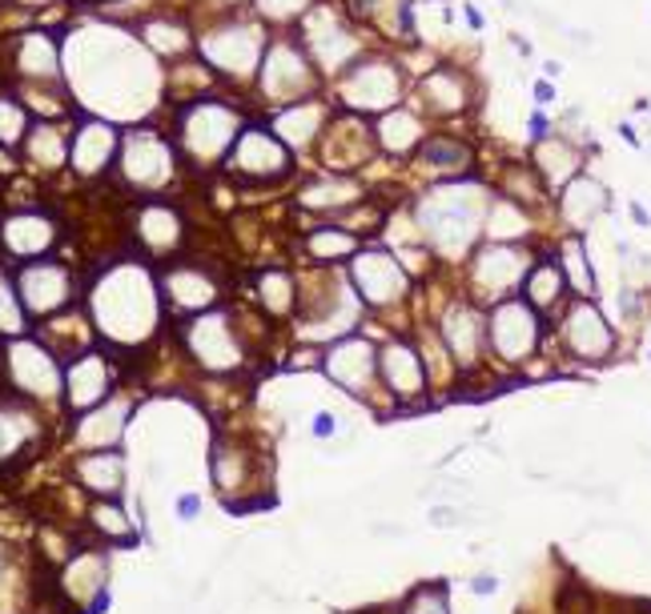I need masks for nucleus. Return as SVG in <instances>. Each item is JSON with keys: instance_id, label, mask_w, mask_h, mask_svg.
Segmentation results:
<instances>
[{"instance_id": "f257e3e1", "label": "nucleus", "mask_w": 651, "mask_h": 614, "mask_svg": "<svg viewBox=\"0 0 651 614\" xmlns=\"http://www.w3.org/2000/svg\"><path fill=\"white\" fill-rule=\"evenodd\" d=\"M491 338H495V350L511 362L519 357H527L539 342V318H535V309L523 306V302H503V306L491 314Z\"/></svg>"}, {"instance_id": "f03ea898", "label": "nucleus", "mask_w": 651, "mask_h": 614, "mask_svg": "<svg viewBox=\"0 0 651 614\" xmlns=\"http://www.w3.org/2000/svg\"><path fill=\"white\" fill-rule=\"evenodd\" d=\"M563 333H567V345H571L579 357H588V362H600V357L612 354V330H607V321H603L600 309L588 306V302H576V306L567 309Z\"/></svg>"}, {"instance_id": "7ed1b4c3", "label": "nucleus", "mask_w": 651, "mask_h": 614, "mask_svg": "<svg viewBox=\"0 0 651 614\" xmlns=\"http://www.w3.org/2000/svg\"><path fill=\"white\" fill-rule=\"evenodd\" d=\"M69 294H73V285L57 265H33L21 273V297L33 314H57L69 302Z\"/></svg>"}, {"instance_id": "20e7f679", "label": "nucleus", "mask_w": 651, "mask_h": 614, "mask_svg": "<svg viewBox=\"0 0 651 614\" xmlns=\"http://www.w3.org/2000/svg\"><path fill=\"white\" fill-rule=\"evenodd\" d=\"M607 210H612V193L603 189V181H595V177H576V181L563 185V217H567V225L588 229V225L600 222Z\"/></svg>"}, {"instance_id": "39448f33", "label": "nucleus", "mask_w": 651, "mask_h": 614, "mask_svg": "<svg viewBox=\"0 0 651 614\" xmlns=\"http://www.w3.org/2000/svg\"><path fill=\"white\" fill-rule=\"evenodd\" d=\"M234 169L249 173V177H266V173H278L286 169V153L282 145L274 141L270 133H261V129H249L242 141H237V153L230 161Z\"/></svg>"}, {"instance_id": "423d86ee", "label": "nucleus", "mask_w": 651, "mask_h": 614, "mask_svg": "<svg viewBox=\"0 0 651 614\" xmlns=\"http://www.w3.org/2000/svg\"><path fill=\"white\" fill-rule=\"evenodd\" d=\"M579 165H583V157H579V149L571 145V141H559V137H543L539 149H535V173H539L543 185H567L579 177Z\"/></svg>"}, {"instance_id": "0eeeda50", "label": "nucleus", "mask_w": 651, "mask_h": 614, "mask_svg": "<svg viewBox=\"0 0 651 614\" xmlns=\"http://www.w3.org/2000/svg\"><path fill=\"white\" fill-rule=\"evenodd\" d=\"M523 273H527V253L519 246H491V249H483L479 261H475V278H479L483 285H491V290L515 285Z\"/></svg>"}, {"instance_id": "6e6552de", "label": "nucleus", "mask_w": 651, "mask_h": 614, "mask_svg": "<svg viewBox=\"0 0 651 614\" xmlns=\"http://www.w3.org/2000/svg\"><path fill=\"white\" fill-rule=\"evenodd\" d=\"M9 362H13V378L16 386H25V390H37V393H53L57 390V374H53V357L40 350V345H13L9 350Z\"/></svg>"}, {"instance_id": "1a4fd4ad", "label": "nucleus", "mask_w": 651, "mask_h": 614, "mask_svg": "<svg viewBox=\"0 0 651 614\" xmlns=\"http://www.w3.org/2000/svg\"><path fill=\"white\" fill-rule=\"evenodd\" d=\"M113 145H117V133H113L105 121H85L81 133H77V149H73V165L81 173H101L113 161Z\"/></svg>"}, {"instance_id": "9d476101", "label": "nucleus", "mask_w": 651, "mask_h": 614, "mask_svg": "<svg viewBox=\"0 0 651 614\" xmlns=\"http://www.w3.org/2000/svg\"><path fill=\"white\" fill-rule=\"evenodd\" d=\"M105 386H109V378H105V362L97 354H85L69 369V402L77 410H93V402L105 393Z\"/></svg>"}, {"instance_id": "9b49d317", "label": "nucleus", "mask_w": 651, "mask_h": 614, "mask_svg": "<svg viewBox=\"0 0 651 614\" xmlns=\"http://www.w3.org/2000/svg\"><path fill=\"white\" fill-rule=\"evenodd\" d=\"M4 241L13 253H45L53 246V225L37 213H16L4 225Z\"/></svg>"}, {"instance_id": "f8f14e48", "label": "nucleus", "mask_w": 651, "mask_h": 614, "mask_svg": "<svg viewBox=\"0 0 651 614\" xmlns=\"http://www.w3.org/2000/svg\"><path fill=\"white\" fill-rule=\"evenodd\" d=\"M330 369L342 386L358 390V386L370 378V369H374V350H370L367 342H342L330 354Z\"/></svg>"}, {"instance_id": "ddd939ff", "label": "nucleus", "mask_w": 651, "mask_h": 614, "mask_svg": "<svg viewBox=\"0 0 651 614\" xmlns=\"http://www.w3.org/2000/svg\"><path fill=\"white\" fill-rule=\"evenodd\" d=\"M446 342H451V350H455L463 362H470L475 357V350H479V342H483V318L475 314V309H455L451 318H446Z\"/></svg>"}, {"instance_id": "4468645a", "label": "nucleus", "mask_w": 651, "mask_h": 614, "mask_svg": "<svg viewBox=\"0 0 651 614\" xmlns=\"http://www.w3.org/2000/svg\"><path fill=\"white\" fill-rule=\"evenodd\" d=\"M165 165H170V157H165V149H161L158 141H141V145L129 149V157H125V173L133 177V185H161Z\"/></svg>"}, {"instance_id": "2eb2a0df", "label": "nucleus", "mask_w": 651, "mask_h": 614, "mask_svg": "<svg viewBox=\"0 0 651 614\" xmlns=\"http://www.w3.org/2000/svg\"><path fill=\"white\" fill-rule=\"evenodd\" d=\"M523 290H527L531 306L535 309H551L559 297H563L567 290V278L563 270H555V261H539L535 270L527 273V282H523Z\"/></svg>"}, {"instance_id": "dca6fc26", "label": "nucleus", "mask_w": 651, "mask_h": 614, "mask_svg": "<svg viewBox=\"0 0 651 614\" xmlns=\"http://www.w3.org/2000/svg\"><path fill=\"white\" fill-rule=\"evenodd\" d=\"M382 374L391 378L394 390H403V393L422 386V378H418L422 366H418L415 350H406V345H386V350H382Z\"/></svg>"}, {"instance_id": "f3484780", "label": "nucleus", "mask_w": 651, "mask_h": 614, "mask_svg": "<svg viewBox=\"0 0 651 614\" xmlns=\"http://www.w3.org/2000/svg\"><path fill=\"white\" fill-rule=\"evenodd\" d=\"M523 234H531L527 213L519 210L515 201H499V205L491 210V237H495V246H515Z\"/></svg>"}, {"instance_id": "a211bd4d", "label": "nucleus", "mask_w": 651, "mask_h": 614, "mask_svg": "<svg viewBox=\"0 0 651 614\" xmlns=\"http://www.w3.org/2000/svg\"><path fill=\"white\" fill-rule=\"evenodd\" d=\"M559 258H563V278H567V285H571L576 294H595V270H591V261H588V249H583V241H563V249H559Z\"/></svg>"}, {"instance_id": "6ab92c4d", "label": "nucleus", "mask_w": 651, "mask_h": 614, "mask_svg": "<svg viewBox=\"0 0 651 614\" xmlns=\"http://www.w3.org/2000/svg\"><path fill=\"white\" fill-rule=\"evenodd\" d=\"M170 297L177 302V309L182 314H189V309H201L213 297V285L201 282V273H173L170 278Z\"/></svg>"}, {"instance_id": "aec40b11", "label": "nucleus", "mask_w": 651, "mask_h": 614, "mask_svg": "<svg viewBox=\"0 0 651 614\" xmlns=\"http://www.w3.org/2000/svg\"><path fill=\"white\" fill-rule=\"evenodd\" d=\"M121 422H125V405H109V410H101V414H89L85 426H81V442H89V446L117 442Z\"/></svg>"}, {"instance_id": "412c9836", "label": "nucleus", "mask_w": 651, "mask_h": 614, "mask_svg": "<svg viewBox=\"0 0 651 614\" xmlns=\"http://www.w3.org/2000/svg\"><path fill=\"white\" fill-rule=\"evenodd\" d=\"M81 482L97 486V491H117L121 486V462L113 454H97L81 462Z\"/></svg>"}, {"instance_id": "4be33fe9", "label": "nucleus", "mask_w": 651, "mask_h": 614, "mask_svg": "<svg viewBox=\"0 0 651 614\" xmlns=\"http://www.w3.org/2000/svg\"><path fill=\"white\" fill-rule=\"evenodd\" d=\"M141 229H146V241L153 249H165L177 241V217H173L170 210H149L146 222H141Z\"/></svg>"}, {"instance_id": "5701e85b", "label": "nucleus", "mask_w": 651, "mask_h": 614, "mask_svg": "<svg viewBox=\"0 0 651 614\" xmlns=\"http://www.w3.org/2000/svg\"><path fill=\"white\" fill-rule=\"evenodd\" d=\"M470 161L467 145H455V141H430L427 145V165L434 169H463Z\"/></svg>"}, {"instance_id": "b1692460", "label": "nucleus", "mask_w": 651, "mask_h": 614, "mask_svg": "<svg viewBox=\"0 0 651 614\" xmlns=\"http://www.w3.org/2000/svg\"><path fill=\"white\" fill-rule=\"evenodd\" d=\"M310 249H314V253H322V258H342V253H350V249H354V237L350 234H314L310 237Z\"/></svg>"}, {"instance_id": "393cba45", "label": "nucleus", "mask_w": 651, "mask_h": 614, "mask_svg": "<svg viewBox=\"0 0 651 614\" xmlns=\"http://www.w3.org/2000/svg\"><path fill=\"white\" fill-rule=\"evenodd\" d=\"M406 614H446L443 590H434V587L415 590V594H410V602H406Z\"/></svg>"}, {"instance_id": "a878e982", "label": "nucleus", "mask_w": 651, "mask_h": 614, "mask_svg": "<svg viewBox=\"0 0 651 614\" xmlns=\"http://www.w3.org/2000/svg\"><path fill=\"white\" fill-rule=\"evenodd\" d=\"M21 129H25V113L13 101H0V141H16Z\"/></svg>"}, {"instance_id": "bb28decb", "label": "nucleus", "mask_w": 651, "mask_h": 614, "mask_svg": "<svg viewBox=\"0 0 651 614\" xmlns=\"http://www.w3.org/2000/svg\"><path fill=\"white\" fill-rule=\"evenodd\" d=\"M16 321H21V314H16L13 285L0 278V330H16Z\"/></svg>"}, {"instance_id": "cd10ccee", "label": "nucleus", "mask_w": 651, "mask_h": 614, "mask_svg": "<svg viewBox=\"0 0 651 614\" xmlns=\"http://www.w3.org/2000/svg\"><path fill=\"white\" fill-rule=\"evenodd\" d=\"M93 518H97L101 527H109V530H113V539H125V534H129V527H125V518L117 515V510H113L109 503L97 506V510H93Z\"/></svg>"}, {"instance_id": "c85d7f7f", "label": "nucleus", "mask_w": 651, "mask_h": 614, "mask_svg": "<svg viewBox=\"0 0 651 614\" xmlns=\"http://www.w3.org/2000/svg\"><path fill=\"white\" fill-rule=\"evenodd\" d=\"M631 222H636V225H651L648 205H639V201H631Z\"/></svg>"}, {"instance_id": "c756f323", "label": "nucleus", "mask_w": 651, "mask_h": 614, "mask_svg": "<svg viewBox=\"0 0 651 614\" xmlns=\"http://www.w3.org/2000/svg\"><path fill=\"white\" fill-rule=\"evenodd\" d=\"M555 97V85H547V81H539V85H535V101H543V105H547V101Z\"/></svg>"}, {"instance_id": "7c9ffc66", "label": "nucleus", "mask_w": 651, "mask_h": 614, "mask_svg": "<svg viewBox=\"0 0 651 614\" xmlns=\"http://www.w3.org/2000/svg\"><path fill=\"white\" fill-rule=\"evenodd\" d=\"M467 25L470 28H483V13L475 9V4H467Z\"/></svg>"}, {"instance_id": "2f4dec72", "label": "nucleus", "mask_w": 651, "mask_h": 614, "mask_svg": "<svg viewBox=\"0 0 651 614\" xmlns=\"http://www.w3.org/2000/svg\"><path fill=\"white\" fill-rule=\"evenodd\" d=\"M197 515V498L189 494V498H182V518H194Z\"/></svg>"}]
</instances>
